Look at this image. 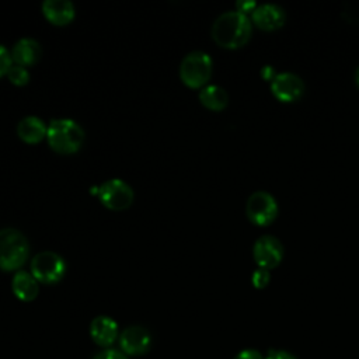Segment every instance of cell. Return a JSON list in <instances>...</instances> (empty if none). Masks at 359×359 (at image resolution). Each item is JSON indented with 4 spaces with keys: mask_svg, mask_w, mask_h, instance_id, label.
I'll return each mask as SVG.
<instances>
[{
    "mask_svg": "<svg viewBox=\"0 0 359 359\" xmlns=\"http://www.w3.org/2000/svg\"><path fill=\"white\" fill-rule=\"evenodd\" d=\"M201 104L210 111H223L229 104L227 91L216 84H208L199 91Z\"/></svg>",
    "mask_w": 359,
    "mask_h": 359,
    "instance_id": "17",
    "label": "cell"
},
{
    "mask_svg": "<svg viewBox=\"0 0 359 359\" xmlns=\"http://www.w3.org/2000/svg\"><path fill=\"white\" fill-rule=\"evenodd\" d=\"M83 128L70 118H56L48 125L46 140L52 150L59 154H73L84 143Z\"/></svg>",
    "mask_w": 359,
    "mask_h": 359,
    "instance_id": "2",
    "label": "cell"
},
{
    "mask_svg": "<svg viewBox=\"0 0 359 359\" xmlns=\"http://www.w3.org/2000/svg\"><path fill=\"white\" fill-rule=\"evenodd\" d=\"M265 359H297V358L290 352H286L282 349H273L265 356Z\"/></svg>",
    "mask_w": 359,
    "mask_h": 359,
    "instance_id": "23",
    "label": "cell"
},
{
    "mask_svg": "<svg viewBox=\"0 0 359 359\" xmlns=\"http://www.w3.org/2000/svg\"><path fill=\"white\" fill-rule=\"evenodd\" d=\"M233 359H265L257 349H243Z\"/></svg>",
    "mask_w": 359,
    "mask_h": 359,
    "instance_id": "22",
    "label": "cell"
},
{
    "mask_svg": "<svg viewBox=\"0 0 359 359\" xmlns=\"http://www.w3.org/2000/svg\"><path fill=\"white\" fill-rule=\"evenodd\" d=\"M91 339L104 348L111 346L118 338V324L108 316H98L90 324Z\"/></svg>",
    "mask_w": 359,
    "mask_h": 359,
    "instance_id": "12",
    "label": "cell"
},
{
    "mask_svg": "<svg viewBox=\"0 0 359 359\" xmlns=\"http://www.w3.org/2000/svg\"><path fill=\"white\" fill-rule=\"evenodd\" d=\"M213 41L224 49H238L244 46L252 34L251 20L237 11H226L220 14L212 25Z\"/></svg>",
    "mask_w": 359,
    "mask_h": 359,
    "instance_id": "1",
    "label": "cell"
},
{
    "mask_svg": "<svg viewBox=\"0 0 359 359\" xmlns=\"http://www.w3.org/2000/svg\"><path fill=\"white\" fill-rule=\"evenodd\" d=\"M119 348L126 356H139L151 348V335L142 325H130L119 334Z\"/></svg>",
    "mask_w": 359,
    "mask_h": 359,
    "instance_id": "9",
    "label": "cell"
},
{
    "mask_svg": "<svg viewBox=\"0 0 359 359\" xmlns=\"http://www.w3.org/2000/svg\"><path fill=\"white\" fill-rule=\"evenodd\" d=\"M251 21L261 31L272 32L283 27L286 22V14L283 8L276 4H261L251 13Z\"/></svg>",
    "mask_w": 359,
    "mask_h": 359,
    "instance_id": "11",
    "label": "cell"
},
{
    "mask_svg": "<svg viewBox=\"0 0 359 359\" xmlns=\"http://www.w3.org/2000/svg\"><path fill=\"white\" fill-rule=\"evenodd\" d=\"M213 62L209 53L194 50L185 55L180 65V79L189 88H203L212 76Z\"/></svg>",
    "mask_w": 359,
    "mask_h": 359,
    "instance_id": "4",
    "label": "cell"
},
{
    "mask_svg": "<svg viewBox=\"0 0 359 359\" xmlns=\"http://www.w3.org/2000/svg\"><path fill=\"white\" fill-rule=\"evenodd\" d=\"M11 290L17 299L21 302H32L39 293L38 280L31 272L17 271L11 280Z\"/></svg>",
    "mask_w": 359,
    "mask_h": 359,
    "instance_id": "16",
    "label": "cell"
},
{
    "mask_svg": "<svg viewBox=\"0 0 359 359\" xmlns=\"http://www.w3.org/2000/svg\"><path fill=\"white\" fill-rule=\"evenodd\" d=\"M252 257L258 268H264L268 271L273 269L282 262L283 245L273 236H262L254 243Z\"/></svg>",
    "mask_w": 359,
    "mask_h": 359,
    "instance_id": "8",
    "label": "cell"
},
{
    "mask_svg": "<svg viewBox=\"0 0 359 359\" xmlns=\"http://www.w3.org/2000/svg\"><path fill=\"white\" fill-rule=\"evenodd\" d=\"M13 66V57H11V52L0 43V77L1 76H7V72L10 70V67Z\"/></svg>",
    "mask_w": 359,
    "mask_h": 359,
    "instance_id": "20",
    "label": "cell"
},
{
    "mask_svg": "<svg viewBox=\"0 0 359 359\" xmlns=\"http://www.w3.org/2000/svg\"><path fill=\"white\" fill-rule=\"evenodd\" d=\"M46 132L48 125L41 118L34 115L22 118L17 125L18 137L28 144L39 143L42 139L46 137Z\"/></svg>",
    "mask_w": 359,
    "mask_h": 359,
    "instance_id": "15",
    "label": "cell"
},
{
    "mask_svg": "<svg viewBox=\"0 0 359 359\" xmlns=\"http://www.w3.org/2000/svg\"><path fill=\"white\" fill-rule=\"evenodd\" d=\"M93 359H128V356L122 351L107 348V349L101 351L100 353H97Z\"/></svg>",
    "mask_w": 359,
    "mask_h": 359,
    "instance_id": "21",
    "label": "cell"
},
{
    "mask_svg": "<svg viewBox=\"0 0 359 359\" xmlns=\"http://www.w3.org/2000/svg\"><path fill=\"white\" fill-rule=\"evenodd\" d=\"M245 215L255 226H268L278 216V203L271 194L255 191L247 199Z\"/></svg>",
    "mask_w": 359,
    "mask_h": 359,
    "instance_id": "7",
    "label": "cell"
},
{
    "mask_svg": "<svg viewBox=\"0 0 359 359\" xmlns=\"http://www.w3.org/2000/svg\"><path fill=\"white\" fill-rule=\"evenodd\" d=\"M236 7H237V11L247 15V13H252L255 10L257 3H254V1H237Z\"/></svg>",
    "mask_w": 359,
    "mask_h": 359,
    "instance_id": "24",
    "label": "cell"
},
{
    "mask_svg": "<svg viewBox=\"0 0 359 359\" xmlns=\"http://www.w3.org/2000/svg\"><path fill=\"white\" fill-rule=\"evenodd\" d=\"M41 53H42L41 45L34 38H21L14 43L11 49L13 63L24 67H28L36 63L41 57Z\"/></svg>",
    "mask_w": 359,
    "mask_h": 359,
    "instance_id": "14",
    "label": "cell"
},
{
    "mask_svg": "<svg viewBox=\"0 0 359 359\" xmlns=\"http://www.w3.org/2000/svg\"><path fill=\"white\" fill-rule=\"evenodd\" d=\"M271 91L280 102H294L302 98L304 93L303 80L290 72L278 73L271 81Z\"/></svg>",
    "mask_w": 359,
    "mask_h": 359,
    "instance_id": "10",
    "label": "cell"
},
{
    "mask_svg": "<svg viewBox=\"0 0 359 359\" xmlns=\"http://www.w3.org/2000/svg\"><path fill=\"white\" fill-rule=\"evenodd\" d=\"M29 254L27 237L17 229L6 227L0 230V269H20Z\"/></svg>",
    "mask_w": 359,
    "mask_h": 359,
    "instance_id": "3",
    "label": "cell"
},
{
    "mask_svg": "<svg viewBox=\"0 0 359 359\" xmlns=\"http://www.w3.org/2000/svg\"><path fill=\"white\" fill-rule=\"evenodd\" d=\"M269 279H271V273L268 269H264V268H257L252 273V285L257 287V289H262L265 287L268 283H269Z\"/></svg>",
    "mask_w": 359,
    "mask_h": 359,
    "instance_id": "19",
    "label": "cell"
},
{
    "mask_svg": "<svg viewBox=\"0 0 359 359\" xmlns=\"http://www.w3.org/2000/svg\"><path fill=\"white\" fill-rule=\"evenodd\" d=\"M7 77H8V80L13 84L24 86V84H27L29 81V72L27 70V67L13 63V66L7 72Z\"/></svg>",
    "mask_w": 359,
    "mask_h": 359,
    "instance_id": "18",
    "label": "cell"
},
{
    "mask_svg": "<svg viewBox=\"0 0 359 359\" xmlns=\"http://www.w3.org/2000/svg\"><path fill=\"white\" fill-rule=\"evenodd\" d=\"M41 8L43 17L53 25H67L76 15L74 4L69 0H45Z\"/></svg>",
    "mask_w": 359,
    "mask_h": 359,
    "instance_id": "13",
    "label": "cell"
},
{
    "mask_svg": "<svg viewBox=\"0 0 359 359\" xmlns=\"http://www.w3.org/2000/svg\"><path fill=\"white\" fill-rule=\"evenodd\" d=\"M355 81H356V86H358V88H359V67H358L356 74H355Z\"/></svg>",
    "mask_w": 359,
    "mask_h": 359,
    "instance_id": "25",
    "label": "cell"
},
{
    "mask_svg": "<svg viewBox=\"0 0 359 359\" xmlns=\"http://www.w3.org/2000/svg\"><path fill=\"white\" fill-rule=\"evenodd\" d=\"M29 269L39 283L53 285L65 276L66 262L57 252L41 251L31 259Z\"/></svg>",
    "mask_w": 359,
    "mask_h": 359,
    "instance_id": "5",
    "label": "cell"
},
{
    "mask_svg": "<svg viewBox=\"0 0 359 359\" xmlns=\"http://www.w3.org/2000/svg\"><path fill=\"white\" fill-rule=\"evenodd\" d=\"M100 202L111 210H125L133 202V189L121 178H111L95 188Z\"/></svg>",
    "mask_w": 359,
    "mask_h": 359,
    "instance_id": "6",
    "label": "cell"
}]
</instances>
